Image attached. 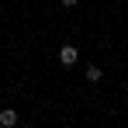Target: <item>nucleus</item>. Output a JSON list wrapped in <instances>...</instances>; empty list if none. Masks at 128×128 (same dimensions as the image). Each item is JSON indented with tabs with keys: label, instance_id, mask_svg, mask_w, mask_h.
Segmentation results:
<instances>
[{
	"label": "nucleus",
	"instance_id": "f257e3e1",
	"mask_svg": "<svg viewBox=\"0 0 128 128\" xmlns=\"http://www.w3.org/2000/svg\"><path fill=\"white\" fill-rule=\"evenodd\" d=\"M76 59H80V48L76 45H62L59 48V62L62 66H76Z\"/></svg>",
	"mask_w": 128,
	"mask_h": 128
},
{
	"label": "nucleus",
	"instance_id": "20e7f679",
	"mask_svg": "<svg viewBox=\"0 0 128 128\" xmlns=\"http://www.w3.org/2000/svg\"><path fill=\"white\" fill-rule=\"evenodd\" d=\"M76 4H80V0H62V7H76Z\"/></svg>",
	"mask_w": 128,
	"mask_h": 128
},
{
	"label": "nucleus",
	"instance_id": "f03ea898",
	"mask_svg": "<svg viewBox=\"0 0 128 128\" xmlns=\"http://www.w3.org/2000/svg\"><path fill=\"white\" fill-rule=\"evenodd\" d=\"M18 125V111H14V107H4V111H0V128H14Z\"/></svg>",
	"mask_w": 128,
	"mask_h": 128
},
{
	"label": "nucleus",
	"instance_id": "7ed1b4c3",
	"mask_svg": "<svg viewBox=\"0 0 128 128\" xmlns=\"http://www.w3.org/2000/svg\"><path fill=\"white\" fill-rule=\"evenodd\" d=\"M100 76H104V69H100V66H86V80H90V83H97Z\"/></svg>",
	"mask_w": 128,
	"mask_h": 128
}]
</instances>
